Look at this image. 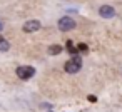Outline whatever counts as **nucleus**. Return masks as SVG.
I'll use <instances>...</instances> for the list:
<instances>
[{"mask_svg":"<svg viewBox=\"0 0 122 112\" xmlns=\"http://www.w3.org/2000/svg\"><path fill=\"white\" fill-rule=\"evenodd\" d=\"M80 69H82V60H80V57H72V59L67 60L65 65H64V70H65L67 74H77Z\"/></svg>","mask_w":122,"mask_h":112,"instance_id":"nucleus-1","label":"nucleus"},{"mask_svg":"<svg viewBox=\"0 0 122 112\" xmlns=\"http://www.w3.org/2000/svg\"><path fill=\"white\" fill-rule=\"evenodd\" d=\"M15 74H17V77H19V79L29 80V79H32V77L35 75V69H34V67H30V65H20V67H17Z\"/></svg>","mask_w":122,"mask_h":112,"instance_id":"nucleus-2","label":"nucleus"},{"mask_svg":"<svg viewBox=\"0 0 122 112\" xmlns=\"http://www.w3.org/2000/svg\"><path fill=\"white\" fill-rule=\"evenodd\" d=\"M72 29H75V20H72L70 17H62V19L59 20V30L69 32V30H72Z\"/></svg>","mask_w":122,"mask_h":112,"instance_id":"nucleus-3","label":"nucleus"},{"mask_svg":"<svg viewBox=\"0 0 122 112\" xmlns=\"http://www.w3.org/2000/svg\"><path fill=\"white\" fill-rule=\"evenodd\" d=\"M39 29H40V22L39 20H29V22L24 24V32H27V34L37 32Z\"/></svg>","mask_w":122,"mask_h":112,"instance_id":"nucleus-4","label":"nucleus"},{"mask_svg":"<svg viewBox=\"0 0 122 112\" xmlns=\"http://www.w3.org/2000/svg\"><path fill=\"white\" fill-rule=\"evenodd\" d=\"M99 14H100V17H104V19H110V17L115 15V10H114V7H110V5H102V7L99 9Z\"/></svg>","mask_w":122,"mask_h":112,"instance_id":"nucleus-5","label":"nucleus"},{"mask_svg":"<svg viewBox=\"0 0 122 112\" xmlns=\"http://www.w3.org/2000/svg\"><path fill=\"white\" fill-rule=\"evenodd\" d=\"M60 52H62V47H60V45H57V44L49 47V54H50V55H59Z\"/></svg>","mask_w":122,"mask_h":112,"instance_id":"nucleus-6","label":"nucleus"},{"mask_svg":"<svg viewBox=\"0 0 122 112\" xmlns=\"http://www.w3.org/2000/svg\"><path fill=\"white\" fill-rule=\"evenodd\" d=\"M9 49H10V44L4 39H0V52H7Z\"/></svg>","mask_w":122,"mask_h":112,"instance_id":"nucleus-7","label":"nucleus"},{"mask_svg":"<svg viewBox=\"0 0 122 112\" xmlns=\"http://www.w3.org/2000/svg\"><path fill=\"white\" fill-rule=\"evenodd\" d=\"M77 50H79V52H87L89 49H87L85 44H79V45H77Z\"/></svg>","mask_w":122,"mask_h":112,"instance_id":"nucleus-8","label":"nucleus"},{"mask_svg":"<svg viewBox=\"0 0 122 112\" xmlns=\"http://www.w3.org/2000/svg\"><path fill=\"white\" fill-rule=\"evenodd\" d=\"M87 99H89V100H90V102H95V100H97V99H95V95H89V97H87Z\"/></svg>","mask_w":122,"mask_h":112,"instance_id":"nucleus-9","label":"nucleus"},{"mask_svg":"<svg viewBox=\"0 0 122 112\" xmlns=\"http://www.w3.org/2000/svg\"><path fill=\"white\" fill-rule=\"evenodd\" d=\"M0 30H2V24H0Z\"/></svg>","mask_w":122,"mask_h":112,"instance_id":"nucleus-10","label":"nucleus"}]
</instances>
